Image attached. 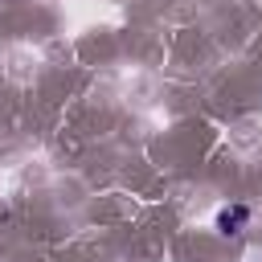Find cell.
I'll use <instances>...</instances> for the list:
<instances>
[{
  "label": "cell",
  "mask_w": 262,
  "mask_h": 262,
  "mask_svg": "<svg viewBox=\"0 0 262 262\" xmlns=\"http://www.w3.org/2000/svg\"><path fill=\"white\" fill-rule=\"evenodd\" d=\"M250 221V209L246 205H233V209H221V217H217V229L229 237V233H242V225Z\"/></svg>",
  "instance_id": "obj_1"
}]
</instances>
